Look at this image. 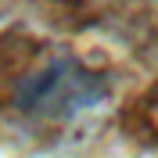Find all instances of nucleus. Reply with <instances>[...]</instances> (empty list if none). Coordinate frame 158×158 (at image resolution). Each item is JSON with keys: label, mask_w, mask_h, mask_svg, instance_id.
<instances>
[{"label": "nucleus", "mask_w": 158, "mask_h": 158, "mask_svg": "<svg viewBox=\"0 0 158 158\" xmlns=\"http://www.w3.org/2000/svg\"><path fill=\"white\" fill-rule=\"evenodd\" d=\"M108 97V79L101 72H90L79 61H54L40 76L25 79L18 90V108L32 115H79Z\"/></svg>", "instance_id": "nucleus-1"}]
</instances>
